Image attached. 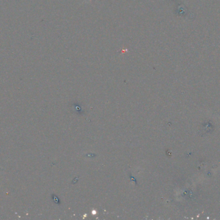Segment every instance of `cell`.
<instances>
[]
</instances>
